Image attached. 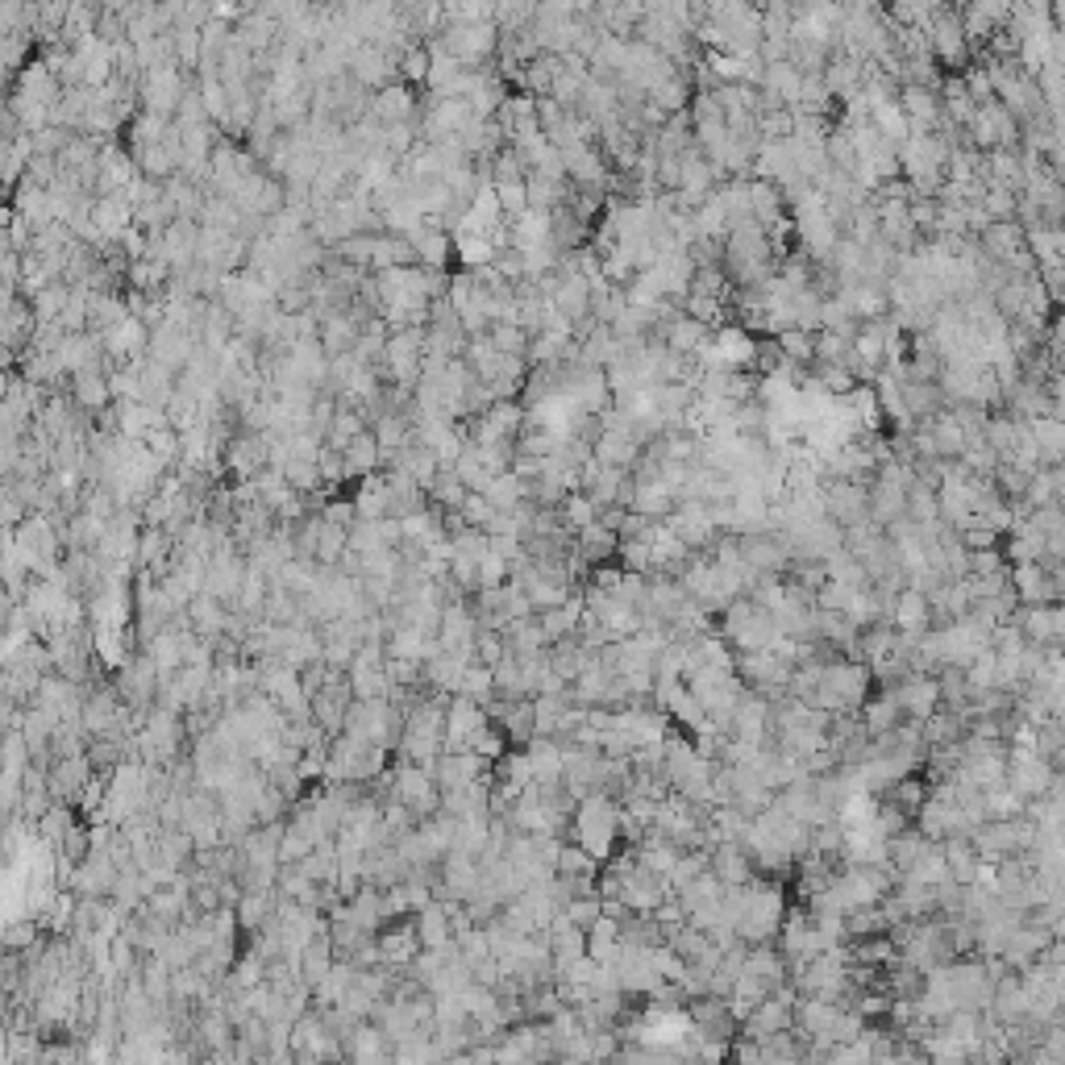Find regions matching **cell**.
Returning <instances> with one entry per match:
<instances>
[{"label": "cell", "mask_w": 1065, "mask_h": 1065, "mask_svg": "<svg viewBox=\"0 0 1065 1065\" xmlns=\"http://www.w3.org/2000/svg\"><path fill=\"white\" fill-rule=\"evenodd\" d=\"M183 92H188V84H183V75L176 71V63L146 67L142 84H137V96H142L146 112H158V117H176Z\"/></svg>", "instance_id": "ba28073f"}, {"label": "cell", "mask_w": 1065, "mask_h": 1065, "mask_svg": "<svg viewBox=\"0 0 1065 1065\" xmlns=\"http://www.w3.org/2000/svg\"><path fill=\"white\" fill-rule=\"evenodd\" d=\"M346 529H350V525H337V520H330V516H321V525H316V546H312V562L337 566V558L346 554Z\"/></svg>", "instance_id": "f1b7e54d"}, {"label": "cell", "mask_w": 1065, "mask_h": 1065, "mask_svg": "<svg viewBox=\"0 0 1065 1065\" xmlns=\"http://www.w3.org/2000/svg\"><path fill=\"white\" fill-rule=\"evenodd\" d=\"M821 504L824 516L841 529L870 520L865 516V483H853V479H821Z\"/></svg>", "instance_id": "30bf717a"}, {"label": "cell", "mask_w": 1065, "mask_h": 1065, "mask_svg": "<svg viewBox=\"0 0 1065 1065\" xmlns=\"http://www.w3.org/2000/svg\"><path fill=\"white\" fill-rule=\"evenodd\" d=\"M566 833H571V841L583 845L596 862H608L612 849L621 845V803H617V795H612V791H587V795L575 803Z\"/></svg>", "instance_id": "6da1fadb"}, {"label": "cell", "mask_w": 1065, "mask_h": 1065, "mask_svg": "<svg viewBox=\"0 0 1065 1065\" xmlns=\"http://www.w3.org/2000/svg\"><path fill=\"white\" fill-rule=\"evenodd\" d=\"M466 750H475V754H479V757H488V762H495V757H500V754H504V750H508V737L500 732V725H491V720H488L483 729H479V732H475V737H470V741H466Z\"/></svg>", "instance_id": "74e56055"}, {"label": "cell", "mask_w": 1065, "mask_h": 1065, "mask_svg": "<svg viewBox=\"0 0 1065 1065\" xmlns=\"http://www.w3.org/2000/svg\"><path fill=\"white\" fill-rule=\"evenodd\" d=\"M34 330H38L34 304L13 296V300H9L4 309H0V346H4L9 355H22L25 346L34 342Z\"/></svg>", "instance_id": "d6986e66"}, {"label": "cell", "mask_w": 1065, "mask_h": 1065, "mask_svg": "<svg viewBox=\"0 0 1065 1065\" xmlns=\"http://www.w3.org/2000/svg\"><path fill=\"white\" fill-rule=\"evenodd\" d=\"M222 463L229 470L234 483H250L259 479L266 466H271V450H266L263 429H242V433H229L222 445Z\"/></svg>", "instance_id": "5b68a950"}, {"label": "cell", "mask_w": 1065, "mask_h": 1065, "mask_svg": "<svg viewBox=\"0 0 1065 1065\" xmlns=\"http://www.w3.org/2000/svg\"><path fill=\"white\" fill-rule=\"evenodd\" d=\"M737 550H741V562L754 566L757 575H782L787 562H791V554H787V546H782V537L775 529L737 532Z\"/></svg>", "instance_id": "9c48e42d"}, {"label": "cell", "mask_w": 1065, "mask_h": 1065, "mask_svg": "<svg viewBox=\"0 0 1065 1065\" xmlns=\"http://www.w3.org/2000/svg\"><path fill=\"white\" fill-rule=\"evenodd\" d=\"M454 695H470L475 704H483V708H488L491 699H495V679H491V666H483V662H466V670H463V687L454 691Z\"/></svg>", "instance_id": "4dcf8cb0"}, {"label": "cell", "mask_w": 1065, "mask_h": 1065, "mask_svg": "<svg viewBox=\"0 0 1065 1065\" xmlns=\"http://www.w3.org/2000/svg\"><path fill=\"white\" fill-rule=\"evenodd\" d=\"M458 512H463V520L470 525V529H488V520L495 516V508H491V500L483 495V491H466V500L458 504Z\"/></svg>", "instance_id": "f35d334b"}, {"label": "cell", "mask_w": 1065, "mask_h": 1065, "mask_svg": "<svg viewBox=\"0 0 1065 1065\" xmlns=\"http://www.w3.org/2000/svg\"><path fill=\"white\" fill-rule=\"evenodd\" d=\"M367 117L379 121V125H408V121H417V92H412V84L392 80V84L375 88L371 105H367Z\"/></svg>", "instance_id": "5bb4252c"}, {"label": "cell", "mask_w": 1065, "mask_h": 1065, "mask_svg": "<svg viewBox=\"0 0 1065 1065\" xmlns=\"http://www.w3.org/2000/svg\"><path fill=\"white\" fill-rule=\"evenodd\" d=\"M899 109L908 117L911 133H936L941 125V92L924 88V84H899Z\"/></svg>", "instance_id": "2e32d148"}, {"label": "cell", "mask_w": 1065, "mask_h": 1065, "mask_svg": "<svg viewBox=\"0 0 1065 1065\" xmlns=\"http://www.w3.org/2000/svg\"><path fill=\"white\" fill-rule=\"evenodd\" d=\"M554 874H562V878H596L599 862L583 849V845H575L571 837H566L554 858Z\"/></svg>", "instance_id": "f546056e"}, {"label": "cell", "mask_w": 1065, "mask_h": 1065, "mask_svg": "<svg viewBox=\"0 0 1065 1065\" xmlns=\"http://www.w3.org/2000/svg\"><path fill=\"white\" fill-rule=\"evenodd\" d=\"M617 546H621V537L608 529V525H599V520H591V525L575 529V554L583 558L587 566H596V562H612V558H617Z\"/></svg>", "instance_id": "ffe728a7"}, {"label": "cell", "mask_w": 1065, "mask_h": 1065, "mask_svg": "<svg viewBox=\"0 0 1065 1065\" xmlns=\"http://www.w3.org/2000/svg\"><path fill=\"white\" fill-rule=\"evenodd\" d=\"M312 849V841L296 828L291 821H284V833H279V865L284 862H300L304 853Z\"/></svg>", "instance_id": "60d3db41"}, {"label": "cell", "mask_w": 1065, "mask_h": 1065, "mask_svg": "<svg viewBox=\"0 0 1065 1065\" xmlns=\"http://www.w3.org/2000/svg\"><path fill=\"white\" fill-rule=\"evenodd\" d=\"M92 762L88 754L80 750V754H67V757H55L50 766H46V791H50V799H63V803H75L80 799V791L92 782Z\"/></svg>", "instance_id": "4fadbf2b"}, {"label": "cell", "mask_w": 1065, "mask_h": 1065, "mask_svg": "<svg viewBox=\"0 0 1065 1065\" xmlns=\"http://www.w3.org/2000/svg\"><path fill=\"white\" fill-rule=\"evenodd\" d=\"M342 463H346V475L350 479H367V475H375L379 466H383V454H379V442L371 429H362L355 442L342 450Z\"/></svg>", "instance_id": "d4e9b609"}, {"label": "cell", "mask_w": 1065, "mask_h": 1065, "mask_svg": "<svg viewBox=\"0 0 1065 1065\" xmlns=\"http://www.w3.org/2000/svg\"><path fill=\"white\" fill-rule=\"evenodd\" d=\"M708 870L716 874V878H720V883H725V887L757 878L754 858L745 853V845H741V841H716V845H708Z\"/></svg>", "instance_id": "ac0fdd59"}, {"label": "cell", "mask_w": 1065, "mask_h": 1065, "mask_svg": "<svg viewBox=\"0 0 1065 1065\" xmlns=\"http://www.w3.org/2000/svg\"><path fill=\"white\" fill-rule=\"evenodd\" d=\"M874 691V679H870V666L858 662V658H833V662L821 666V679L812 695L803 704L828 711V716H841V711H858L865 704V695Z\"/></svg>", "instance_id": "7a4b0ae2"}, {"label": "cell", "mask_w": 1065, "mask_h": 1065, "mask_svg": "<svg viewBox=\"0 0 1065 1065\" xmlns=\"http://www.w3.org/2000/svg\"><path fill=\"white\" fill-rule=\"evenodd\" d=\"M895 704L904 711V720H929L932 711L941 708V687H936V674H904L895 687Z\"/></svg>", "instance_id": "9a60e30c"}, {"label": "cell", "mask_w": 1065, "mask_h": 1065, "mask_svg": "<svg viewBox=\"0 0 1065 1065\" xmlns=\"http://www.w3.org/2000/svg\"><path fill=\"white\" fill-rule=\"evenodd\" d=\"M346 683H350V691H355V699H379V695L392 691L387 674H383V666L355 662V658H350V666H346Z\"/></svg>", "instance_id": "83f0119b"}, {"label": "cell", "mask_w": 1065, "mask_h": 1065, "mask_svg": "<svg viewBox=\"0 0 1065 1065\" xmlns=\"http://www.w3.org/2000/svg\"><path fill=\"white\" fill-rule=\"evenodd\" d=\"M858 720H862V729L870 732V737H878V732L895 729V725L904 720V711H899V704H895L890 691H878V695H865V704L858 708Z\"/></svg>", "instance_id": "cb8c5ba5"}, {"label": "cell", "mask_w": 1065, "mask_h": 1065, "mask_svg": "<svg viewBox=\"0 0 1065 1065\" xmlns=\"http://www.w3.org/2000/svg\"><path fill=\"white\" fill-rule=\"evenodd\" d=\"M1028 438L1037 442V454H1041L1044 466L1062 463V445H1065V424L1062 417H1028Z\"/></svg>", "instance_id": "484cf974"}, {"label": "cell", "mask_w": 1065, "mask_h": 1065, "mask_svg": "<svg viewBox=\"0 0 1065 1065\" xmlns=\"http://www.w3.org/2000/svg\"><path fill=\"white\" fill-rule=\"evenodd\" d=\"M887 621L895 624V633H904V637H920L924 629H932L929 596H924V591H916V587L895 591V596H890Z\"/></svg>", "instance_id": "e0dca14e"}, {"label": "cell", "mask_w": 1065, "mask_h": 1065, "mask_svg": "<svg viewBox=\"0 0 1065 1065\" xmlns=\"http://www.w3.org/2000/svg\"><path fill=\"white\" fill-rule=\"evenodd\" d=\"M375 945H379V966L387 970H408L412 957L421 954V936H417V924L412 916H392L375 929Z\"/></svg>", "instance_id": "8992f818"}, {"label": "cell", "mask_w": 1065, "mask_h": 1065, "mask_svg": "<svg viewBox=\"0 0 1065 1065\" xmlns=\"http://www.w3.org/2000/svg\"><path fill=\"white\" fill-rule=\"evenodd\" d=\"M716 633L729 642L732 654H745V649H770V645L778 642L775 612H770V608H762L754 596L729 599V603L716 612Z\"/></svg>", "instance_id": "3957f363"}, {"label": "cell", "mask_w": 1065, "mask_h": 1065, "mask_svg": "<svg viewBox=\"0 0 1065 1065\" xmlns=\"http://www.w3.org/2000/svg\"><path fill=\"white\" fill-rule=\"evenodd\" d=\"M350 704H355V691H350V683H346V670H333L330 683L316 691V695H309L312 725H316L321 732H330V737H337L342 725H346Z\"/></svg>", "instance_id": "52a82bcc"}, {"label": "cell", "mask_w": 1065, "mask_h": 1065, "mask_svg": "<svg viewBox=\"0 0 1065 1065\" xmlns=\"http://www.w3.org/2000/svg\"><path fill=\"white\" fill-rule=\"evenodd\" d=\"M908 516L916 520V525H924V520H936V516H941V504H936V488L920 483V479H911V488H908Z\"/></svg>", "instance_id": "d590c367"}, {"label": "cell", "mask_w": 1065, "mask_h": 1065, "mask_svg": "<svg viewBox=\"0 0 1065 1065\" xmlns=\"http://www.w3.org/2000/svg\"><path fill=\"white\" fill-rule=\"evenodd\" d=\"M316 475H321L325 491L342 488V483L350 479V475H346V463H342V450H333V445L321 442V450H316Z\"/></svg>", "instance_id": "8d00e7d4"}, {"label": "cell", "mask_w": 1065, "mask_h": 1065, "mask_svg": "<svg viewBox=\"0 0 1065 1065\" xmlns=\"http://www.w3.org/2000/svg\"><path fill=\"white\" fill-rule=\"evenodd\" d=\"M412 924H417V936H421V949H442V945L454 941L450 911H445L442 899H429L421 911H412Z\"/></svg>", "instance_id": "44dd1931"}, {"label": "cell", "mask_w": 1065, "mask_h": 1065, "mask_svg": "<svg viewBox=\"0 0 1065 1065\" xmlns=\"http://www.w3.org/2000/svg\"><path fill=\"white\" fill-rule=\"evenodd\" d=\"M941 853H945V865H949V878L954 883H974V874H978V849H974V841L970 837H945L941 841Z\"/></svg>", "instance_id": "4316f807"}, {"label": "cell", "mask_w": 1065, "mask_h": 1065, "mask_svg": "<svg viewBox=\"0 0 1065 1065\" xmlns=\"http://www.w3.org/2000/svg\"><path fill=\"white\" fill-rule=\"evenodd\" d=\"M387 757H392V750L337 732V737H330V754H325L321 778L325 782H358V787H367L371 778L387 770Z\"/></svg>", "instance_id": "277c9868"}, {"label": "cell", "mask_w": 1065, "mask_h": 1065, "mask_svg": "<svg viewBox=\"0 0 1065 1065\" xmlns=\"http://www.w3.org/2000/svg\"><path fill=\"white\" fill-rule=\"evenodd\" d=\"M1007 583L1020 603H1062V575H1049L1041 562H1012Z\"/></svg>", "instance_id": "8fae6325"}, {"label": "cell", "mask_w": 1065, "mask_h": 1065, "mask_svg": "<svg viewBox=\"0 0 1065 1065\" xmlns=\"http://www.w3.org/2000/svg\"><path fill=\"white\" fill-rule=\"evenodd\" d=\"M1012 624L1020 629L1028 645H1057L1062 649V637H1065L1062 603H1020Z\"/></svg>", "instance_id": "7c38bea8"}, {"label": "cell", "mask_w": 1065, "mask_h": 1065, "mask_svg": "<svg viewBox=\"0 0 1065 1065\" xmlns=\"http://www.w3.org/2000/svg\"><path fill=\"white\" fill-rule=\"evenodd\" d=\"M578 617H583V587H575V591L562 599V603H554V608L537 612L546 642H562V637H571V633H575V624H578Z\"/></svg>", "instance_id": "7402d4cb"}, {"label": "cell", "mask_w": 1065, "mask_h": 1065, "mask_svg": "<svg viewBox=\"0 0 1065 1065\" xmlns=\"http://www.w3.org/2000/svg\"><path fill=\"white\" fill-rule=\"evenodd\" d=\"M558 516L571 525V529H583V525H591L599 516V508L587 500V491H566L562 495V504H558Z\"/></svg>", "instance_id": "e575fe53"}, {"label": "cell", "mask_w": 1065, "mask_h": 1065, "mask_svg": "<svg viewBox=\"0 0 1065 1065\" xmlns=\"http://www.w3.org/2000/svg\"><path fill=\"white\" fill-rule=\"evenodd\" d=\"M475 583L479 587H500V583H508V558L495 554L488 546V554L479 558V571H475Z\"/></svg>", "instance_id": "ab89813d"}, {"label": "cell", "mask_w": 1065, "mask_h": 1065, "mask_svg": "<svg viewBox=\"0 0 1065 1065\" xmlns=\"http://www.w3.org/2000/svg\"><path fill=\"white\" fill-rule=\"evenodd\" d=\"M38 833H43L50 845L63 841V833L75 824V803H63V799H50V807H46L43 816H38Z\"/></svg>", "instance_id": "1f68e13d"}, {"label": "cell", "mask_w": 1065, "mask_h": 1065, "mask_svg": "<svg viewBox=\"0 0 1065 1065\" xmlns=\"http://www.w3.org/2000/svg\"><path fill=\"white\" fill-rule=\"evenodd\" d=\"M488 337L500 355L525 358V350H529V330H520L516 321H495V325H488Z\"/></svg>", "instance_id": "836d02e7"}, {"label": "cell", "mask_w": 1065, "mask_h": 1065, "mask_svg": "<svg viewBox=\"0 0 1065 1065\" xmlns=\"http://www.w3.org/2000/svg\"><path fill=\"white\" fill-rule=\"evenodd\" d=\"M362 429H371V421L362 417V408H355V404H342V399H337V412H333V421L321 429V442L333 445V450H346V445L355 442Z\"/></svg>", "instance_id": "603a6c76"}, {"label": "cell", "mask_w": 1065, "mask_h": 1065, "mask_svg": "<svg viewBox=\"0 0 1065 1065\" xmlns=\"http://www.w3.org/2000/svg\"><path fill=\"white\" fill-rule=\"evenodd\" d=\"M911 878H920V883H929V887H941V883H949V865H945V853H941V841H932L920 858H916V865L908 870Z\"/></svg>", "instance_id": "d6a6232c"}]
</instances>
